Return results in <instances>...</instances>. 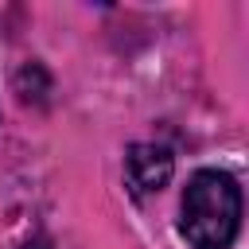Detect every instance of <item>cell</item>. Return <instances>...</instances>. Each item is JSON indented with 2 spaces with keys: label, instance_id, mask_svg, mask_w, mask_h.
<instances>
[{
  "label": "cell",
  "instance_id": "1",
  "mask_svg": "<svg viewBox=\"0 0 249 249\" xmlns=\"http://www.w3.org/2000/svg\"><path fill=\"white\" fill-rule=\"evenodd\" d=\"M241 226V191L226 171H195L183 206H179V233L195 249H230Z\"/></svg>",
  "mask_w": 249,
  "mask_h": 249
},
{
  "label": "cell",
  "instance_id": "2",
  "mask_svg": "<svg viewBox=\"0 0 249 249\" xmlns=\"http://www.w3.org/2000/svg\"><path fill=\"white\" fill-rule=\"evenodd\" d=\"M171 171H175V160H171V152L163 144L144 140V144H132L128 156H124V183H128V191L136 198L156 195L160 187H167Z\"/></svg>",
  "mask_w": 249,
  "mask_h": 249
}]
</instances>
